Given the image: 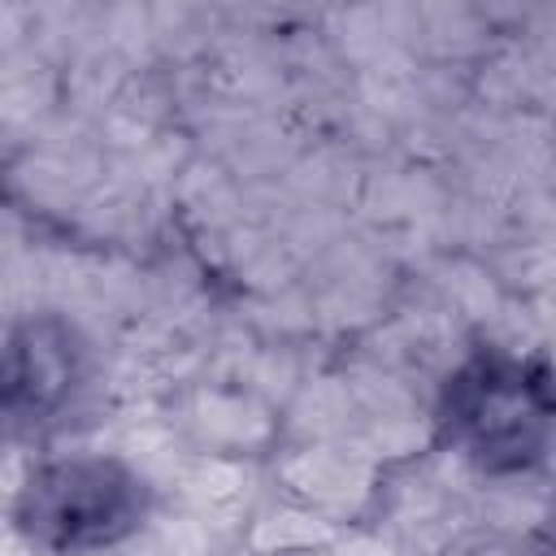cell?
<instances>
[{
  "instance_id": "6da1fadb",
  "label": "cell",
  "mask_w": 556,
  "mask_h": 556,
  "mask_svg": "<svg viewBox=\"0 0 556 556\" xmlns=\"http://www.w3.org/2000/svg\"><path fill=\"white\" fill-rule=\"evenodd\" d=\"M148 517V482L113 456H70L30 469L13 521L30 547L78 556L135 534Z\"/></svg>"
},
{
  "instance_id": "7a4b0ae2",
  "label": "cell",
  "mask_w": 556,
  "mask_h": 556,
  "mask_svg": "<svg viewBox=\"0 0 556 556\" xmlns=\"http://www.w3.org/2000/svg\"><path fill=\"white\" fill-rule=\"evenodd\" d=\"M443 421L478 469H530L547 452L556 426V391L539 369L521 361L482 356L465 365L447 387Z\"/></svg>"
},
{
  "instance_id": "3957f363",
  "label": "cell",
  "mask_w": 556,
  "mask_h": 556,
  "mask_svg": "<svg viewBox=\"0 0 556 556\" xmlns=\"http://www.w3.org/2000/svg\"><path fill=\"white\" fill-rule=\"evenodd\" d=\"M78 378V348L74 330L56 317L22 321L9 339V365H4V400L9 413H30L35 421L65 404Z\"/></svg>"
}]
</instances>
